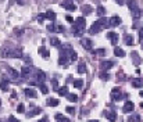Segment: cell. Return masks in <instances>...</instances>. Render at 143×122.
<instances>
[{"label":"cell","instance_id":"603a6c76","mask_svg":"<svg viewBox=\"0 0 143 122\" xmlns=\"http://www.w3.org/2000/svg\"><path fill=\"white\" fill-rule=\"evenodd\" d=\"M114 54H115V57H125L126 53L122 50L121 47H115V49H114Z\"/></svg>","mask_w":143,"mask_h":122},{"label":"cell","instance_id":"816d5d0a","mask_svg":"<svg viewBox=\"0 0 143 122\" xmlns=\"http://www.w3.org/2000/svg\"><path fill=\"white\" fill-rule=\"evenodd\" d=\"M114 2H117L118 4H124V0H114Z\"/></svg>","mask_w":143,"mask_h":122},{"label":"cell","instance_id":"8992f818","mask_svg":"<svg viewBox=\"0 0 143 122\" xmlns=\"http://www.w3.org/2000/svg\"><path fill=\"white\" fill-rule=\"evenodd\" d=\"M24 94H25L28 99H36V97H38V93H36V90L32 89V87H27L25 90H24Z\"/></svg>","mask_w":143,"mask_h":122},{"label":"cell","instance_id":"7bdbcfd3","mask_svg":"<svg viewBox=\"0 0 143 122\" xmlns=\"http://www.w3.org/2000/svg\"><path fill=\"white\" fill-rule=\"evenodd\" d=\"M51 83H53V87H54L56 90H58V82H57V79H53Z\"/></svg>","mask_w":143,"mask_h":122},{"label":"cell","instance_id":"7402d4cb","mask_svg":"<svg viewBox=\"0 0 143 122\" xmlns=\"http://www.w3.org/2000/svg\"><path fill=\"white\" fill-rule=\"evenodd\" d=\"M107 119L110 121V122H115V119H117V114H115V111H108L107 114Z\"/></svg>","mask_w":143,"mask_h":122},{"label":"cell","instance_id":"6da1fadb","mask_svg":"<svg viewBox=\"0 0 143 122\" xmlns=\"http://www.w3.org/2000/svg\"><path fill=\"white\" fill-rule=\"evenodd\" d=\"M85 25H86V21H85L83 17H78L72 24V33L74 36H82V33L85 32Z\"/></svg>","mask_w":143,"mask_h":122},{"label":"cell","instance_id":"7a4b0ae2","mask_svg":"<svg viewBox=\"0 0 143 122\" xmlns=\"http://www.w3.org/2000/svg\"><path fill=\"white\" fill-rule=\"evenodd\" d=\"M107 25H108V19L104 18V17H101V18H99V19H97V21L90 26V29H89V33H90V35L99 33L100 31L106 29V26H107Z\"/></svg>","mask_w":143,"mask_h":122},{"label":"cell","instance_id":"836d02e7","mask_svg":"<svg viewBox=\"0 0 143 122\" xmlns=\"http://www.w3.org/2000/svg\"><path fill=\"white\" fill-rule=\"evenodd\" d=\"M56 118H57V121H58V122H69L68 118H65L64 115H61V114H57Z\"/></svg>","mask_w":143,"mask_h":122},{"label":"cell","instance_id":"4dcf8cb0","mask_svg":"<svg viewBox=\"0 0 143 122\" xmlns=\"http://www.w3.org/2000/svg\"><path fill=\"white\" fill-rule=\"evenodd\" d=\"M85 71H86V65H85V63H81L78 65V74H85Z\"/></svg>","mask_w":143,"mask_h":122},{"label":"cell","instance_id":"9a60e30c","mask_svg":"<svg viewBox=\"0 0 143 122\" xmlns=\"http://www.w3.org/2000/svg\"><path fill=\"white\" fill-rule=\"evenodd\" d=\"M131 57H132V60H133V64H135V65H139V64L142 63L140 56H139L136 51H132V53H131Z\"/></svg>","mask_w":143,"mask_h":122},{"label":"cell","instance_id":"db71d44e","mask_svg":"<svg viewBox=\"0 0 143 122\" xmlns=\"http://www.w3.org/2000/svg\"><path fill=\"white\" fill-rule=\"evenodd\" d=\"M0 105H2V100H0Z\"/></svg>","mask_w":143,"mask_h":122},{"label":"cell","instance_id":"ee69618b","mask_svg":"<svg viewBox=\"0 0 143 122\" xmlns=\"http://www.w3.org/2000/svg\"><path fill=\"white\" fill-rule=\"evenodd\" d=\"M39 112H40V108H35L34 111H32L31 114H28V115H29V117H32V115H36V114H39Z\"/></svg>","mask_w":143,"mask_h":122},{"label":"cell","instance_id":"681fc988","mask_svg":"<svg viewBox=\"0 0 143 122\" xmlns=\"http://www.w3.org/2000/svg\"><path fill=\"white\" fill-rule=\"evenodd\" d=\"M9 122H18V121L15 119V118H14L13 115H11V117H9Z\"/></svg>","mask_w":143,"mask_h":122},{"label":"cell","instance_id":"7c38bea8","mask_svg":"<svg viewBox=\"0 0 143 122\" xmlns=\"http://www.w3.org/2000/svg\"><path fill=\"white\" fill-rule=\"evenodd\" d=\"M121 24V18L118 17V15H114V17H111L108 19V25L110 26H118Z\"/></svg>","mask_w":143,"mask_h":122},{"label":"cell","instance_id":"83f0119b","mask_svg":"<svg viewBox=\"0 0 143 122\" xmlns=\"http://www.w3.org/2000/svg\"><path fill=\"white\" fill-rule=\"evenodd\" d=\"M82 13H83L85 15H89V14L93 13V9H92L90 6H85V7H82Z\"/></svg>","mask_w":143,"mask_h":122},{"label":"cell","instance_id":"30bf717a","mask_svg":"<svg viewBox=\"0 0 143 122\" xmlns=\"http://www.w3.org/2000/svg\"><path fill=\"white\" fill-rule=\"evenodd\" d=\"M100 67H101V70H103V71H107V70H110V68L114 67V63L111 60H104V61H101V63H100Z\"/></svg>","mask_w":143,"mask_h":122},{"label":"cell","instance_id":"cb8c5ba5","mask_svg":"<svg viewBox=\"0 0 143 122\" xmlns=\"http://www.w3.org/2000/svg\"><path fill=\"white\" fill-rule=\"evenodd\" d=\"M99 76H100V79H101V80H104V82H107V80H110V74H108L107 71H101Z\"/></svg>","mask_w":143,"mask_h":122},{"label":"cell","instance_id":"ab89813d","mask_svg":"<svg viewBox=\"0 0 143 122\" xmlns=\"http://www.w3.org/2000/svg\"><path fill=\"white\" fill-rule=\"evenodd\" d=\"M17 111H18L20 114L25 112V105H24L22 103H21V104H18V107H17Z\"/></svg>","mask_w":143,"mask_h":122},{"label":"cell","instance_id":"f546056e","mask_svg":"<svg viewBox=\"0 0 143 122\" xmlns=\"http://www.w3.org/2000/svg\"><path fill=\"white\" fill-rule=\"evenodd\" d=\"M126 4H128L129 10H133V9H136V7H138V3L135 2V0H128V2H126Z\"/></svg>","mask_w":143,"mask_h":122},{"label":"cell","instance_id":"11a10c76","mask_svg":"<svg viewBox=\"0 0 143 122\" xmlns=\"http://www.w3.org/2000/svg\"><path fill=\"white\" fill-rule=\"evenodd\" d=\"M142 49H143V43H142Z\"/></svg>","mask_w":143,"mask_h":122},{"label":"cell","instance_id":"8fae6325","mask_svg":"<svg viewBox=\"0 0 143 122\" xmlns=\"http://www.w3.org/2000/svg\"><path fill=\"white\" fill-rule=\"evenodd\" d=\"M133 108H135V104L132 103V101L126 100V103H125V105H124V108H122V111H124L125 114H128V112H132Z\"/></svg>","mask_w":143,"mask_h":122},{"label":"cell","instance_id":"d4e9b609","mask_svg":"<svg viewBox=\"0 0 143 122\" xmlns=\"http://www.w3.org/2000/svg\"><path fill=\"white\" fill-rule=\"evenodd\" d=\"M67 99H68V101H71V103H76V101H78V96L74 94V93H68Z\"/></svg>","mask_w":143,"mask_h":122},{"label":"cell","instance_id":"44dd1931","mask_svg":"<svg viewBox=\"0 0 143 122\" xmlns=\"http://www.w3.org/2000/svg\"><path fill=\"white\" fill-rule=\"evenodd\" d=\"M36 79H38L39 83H44V80H46V74L42 72V71H39L38 75H36Z\"/></svg>","mask_w":143,"mask_h":122},{"label":"cell","instance_id":"f35d334b","mask_svg":"<svg viewBox=\"0 0 143 122\" xmlns=\"http://www.w3.org/2000/svg\"><path fill=\"white\" fill-rule=\"evenodd\" d=\"M65 111H67L69 115H74V114H75V107H71V105H69V107L65 108Z\"/></svg>","mask_w":143,"mask_h":122},{"label":"cell","instance_id":"52a82bcc","mask_svg":"<svg viewBox=\"0 0 143 122\" xmlns=\"http://www.w3.org/2000/svg\"><path fill=\"white\" fill-rule=\"evenodd\" d=\"M61 7H64V9H65V10H68V11H75V10H76V6H75L72 2H69V0H67V2H63V3H61Z\"/></svg>","mask_w":143,"mask_h":122},{"label":"cell","instance_id":"f6af8a7d","mask_svg":"<svg viewBox=\"0 0 143 122\" xmlns=\"http://www.w3.org/2000/svg\"><path fill=\"white\" fill-rule=\"evenodd\" d=\"M117 79H120V80H122V79H125V75L122 74V72H118L117 74Z\"/></svg>","mask_w":143,"mask_h":122},{"label":"cell","instance_id":"f5cc1de1","mask_svg":"<svg viewBox=\"0 0 143 122\" xmlns=\"http://www.w3.org/2000/svg\"><path fill=\"white\" fill-rule=\"evenodd\" d=\"M88 122H99L97 119H92V121H88Z\"/></svg>","mask_w":143,"mask_h":122},{"label":"cell","instance_id":"4316f807","mask_svg":"<svg viewBox=\"0 0 143 122\" xmlns=\"http://www.w3.org/2000/svg\"><path fill=\"white\" fill-rule=\"evenodd\" d=\"M57 93H58L60 96H67V94H68V86H63V87H60L58 90H57Z\"/></svg>","mask_w":143,"mask_h":122},{"label":"cell","instance_id":"f1b7e54d","mask_svg":"<svg viewBox=\"0 0 143 122\" xmlns=\"http://www.w3.org/2000/svg\"><path fill=\"white\" fill-rule=\"evenodd\" d=\"M50 43H51V46H54V47H61V42H60V39H57V38H51Z\"/></svg>","mask_w":143,"mask_h":122},{"label":"cell","instance_id":"60d3db41","mask_svg":"<svg viewBox=\"0 0 143 122\" xmlns=\"http://www.w3.org/2000/svg\"><path fill=\"white\" fill-rule=\"evenodd\" d=\"M47 31L49 32H57V26L54 25V24H50V25L47 26Z\"/></svg>","mask_w":143,"mask_h":122},{"label":"cell","instance_id":"d6a6232c","mask_svg":"<svg viewBox=\"0 0 143 122\" xmlns=\"http://www.w3.org/2000/svg\"><path fill=\"white\" fill-rule=\"evenodd\" d=\"M82 85H83V80L82 79H74V86L76 89H81V87H82Z\"/></svg>","mask_w":143,"mask_h":122},{"label":"cell","instance_id":"e0dca14e","mask_svg":"<svg viewBox=\"0 0 143 122\" xmlns=\"http://www.w3.org/2000/svg\"><path fill=\"white\" fill-rule=\"evenodd\" d=\"M39 54L43 57V58H49V56H50V53H49V50L44 46H42V47H39Z\"/></svg>","mask_w":143,"mask_h":122},{"label":"cell","instance_id":"4fadbf2b","mask_svg":"<svg viewBox=\"0 0 143 122\" xmlns=\"http://www.w3.org/2000/svg\"><path fill=\"white\" fill-rule=\"evenodd\" d=\"M107 38L110 39V42H111L114 46L118 43V33H115V32H107Z\"/></svg>","mask_w":143,"mask_h":122},{"label":"cell","instance_id":"484cf974","mask_svg":"<svg viewBox=\"0 0 143 122\" xmlns=\"http://www.w3.org/2000/svg\"><path fill=\"white\" fill-rule=\"evenodd\" d=\"M96 13H97V15L101 18V17H104V14H106V9H104L103 6H99V7L96 9Z\"/></svg>","mask_w":143,"mask_h":122},{"label":"cell","instance_id":"b9f144b4","mask_svg":"<svg viewBox=\"0 0 143 122\" xmlns=\"http://www.w3.org/2000/svg\"><path fill=\"white\" fill-rule=\"evenodd\" d=\"M44 19H46V14H39L38 15V21L39 22H43Z\"/></svg>","mask_w":143,"mask_h":122},{"label":"cell","instance_id":"ac0fdd59","mask_svg":"<svg viewBox=\"0 0 143 122\" xmlns=\"http://www.w3.org/2000/svg\"><path fill=\"white\" fill-rule=\"evenodd\" d=\"M56 17H57V15H56L54 11H51V10H47V11H46V18H47V19H50L51 22H54V21H56Z\"/></svg>","mask_w":143,"mask_h":122},{"label":"cell","instance_id":"1f68e13d","mask_svg":"<svg viewBox=\"0 0 143 122\" xmlns=\"http://www.w3.org/2000/svg\"><path fill=\"white\" fill-rule=\"evenodd\" d=\"M58 103H60V101L57 100V99H49V101H47V104L51 105V107H57V105H58Z\"/></svg>","mask_w":143,"mask_h":122},{"label":"cell","instance_id":"c3c4849f","mask_svg":"<svg viewBox=\"0 0 143 122\" xmlns=\"http://www.w3.org/2000/svg\"><path fill=\"white\" fill-rule=\"evenodd\" d=\"M65 19H67L68 22H71V24H74V21H75V19L71 17V15H67V17H65Z\"/></svg>","mask_w":143,"mask_h":122},{"label":"cell","instance_id":"d590c367","mask_svg":"<svg viewBox=\"0 0 143 122\" xmlns=\"http://www.w3.org/2000/svg\"><path fill=\"white\" fill-rule=\"evenodd\" d=\"M128 122H140V117L139 115H132L128 118Z\"/></svg>","mask_w":143,"mask_h":122},{"label":"cell","instance_id":"8d00e7d4","mask_svg":"<svg viewBox=\"0 0 143 122\" xmlns=\"http://www.w3.org/2000/svg\"><path fill=\"white\" fill-rule=\"evenodd\" d=\"M69 60H71V61H76V60H78V54H76L74 50H71V53H69Z\"/></svg>","mask_w":143,"mask_h":122},{"label":"cell","instance_id":"d6986e66","mask_svg":"<svg viewBox=\"0 0 143 122\" xmlns=\"http://www.w3.org/2000/svg\"><path fill=\"white\" fill-rule=\"evenodd\" d=\"M0 89H2L3 92H7L9 90V79H2L0 80Z\"/></svg>","mask_w":143,"mask_h":122},{"label":"cell","instance_id":"6f0895ef","mask_svg":"<svg viewBox=\"0 0 143 122\" xmlns=\"http://www.w3.org/2000/svg\"><path fill=\"white\" fill-rule=\"evenodd\" d=\"M57 122H58V121H57Z\"/></svg>","mask_w":143,"mask_h":122},{"label":"cell","instance_id":"f907efd6","mask_svg":"<svg viewBox=\"0 0 143 122\" xmlns=\"http://www.w3.org/2000/svg\"><path fill=\"white\" fill-rule=\"evenodd\" d=\"M38 122H49V119H47V118H42V119L38 121Z\"/></svg>","mask_w":143,"mask_h":122},{"label":"cell","instance_id":"277c9868","mask_svg":"<svg viewBox=\"0 0 143 122\" xmlns=\"http://www.w3.org/2000/svg\"><path fill=\"white\" fill-rule=\"evenodd\" d=\"M35 70L32 67H22V70H21V76L22 78H25V79H29V78H32V76H34L35 74Z\"/></svg>","mask_w":143,"mask_h":122},{"label":"cell","instance_id":"5b68a950","mask_svg":"<svg viewBox=\"0 0 143 122\" xmlns=\"http://www.w3.org/2000/svg\"><path fill=\"white\" fill-rule=\"evenodd\" d=\"M7 75H9L10 80H18L20 76H21L18 74V71H15L14 68H11V67H7Z\"/></svg>","mask_w":143,"mask_h":122},{"label":"cell","instance_id":"ba28073f","mask_svg":"<svg viewBox=\"0 0 143 122\" xmlns=\"http://www.w3.org/2000/svg\"><path fill=\"white\" fill-rule=\"evenodd\" d=\"M81 44H82V47H85V50H92V47H93V42L88 38H83L81 40Z\"/></svg>","mask_w":143,"mask_h":122},{"label":"cell","instance_id":"9f6ffc18","mask_svg":"<svg viewBox=\"0 0 143 122\" xmlns=\"http://www.w3.org/2000/svg\"><path fill=\"white\" fill-rule=\"evenodd\" d=\"M0 122H2V121H0Z\"/></svg>","mask_w":143,"mask_h":122},{"label":"cell","instance_id":"5bb4252c","mask_svg":"<svg viewBox=\"0 0 143 122\" xmlns=\"http://www.w3.org/2000/svg\"><path fill=\"white\" fill-rule=\"evenodd\" d=\"M131 14H132V18H133V19H139V18H140V15H142L140 7H136V9L131 10Z\"/></svg>","mask_w":143,"mask_h":122},{"label":"cell","instance_id":"74e56055","mask_svg":"<svg viewBox=\"0 0 143 122\" xmlns=\"http://www.w3.org/2000/svg\"><path fill=\"white\" fill-rule=\"evenodd\" d=\"M93 53H95L96 56H104L106 54V50H104V49H97V50H95Z\"/></svg>","mask_w":143,"mask_h":122},{"label":"cell","instance_id":"7dc6e473","mask_svg":"<svg viewBox=\"0 0 143 122\" xmlns=\"http://www.w3.org/2000/svg\"><path fill=\"white\" fill-rule=\"evenodd\" d=\"M139 40H142V42H143V26L140 28V31H139Z\"/></svg>","mask_w":143,"mask_h":122},{"label":"cell","instance_id":"3957f363","mask_svg":"<svg viewBox=\"0 0 143 122\" xmlns=\"http://www.w3.org/2000/svg\"><path fill=\"white\" fill-rule=\"evenodd\" d=\"M110 97H111L113 101H121L122 99H124V94L121 93L120 87H114L111 90V93H110Z\"/></svg>","mask_w":143,"mask_h":122},{"label":"cell","instance_id":"e575fe53","mask_svg":"<svg viewBox=\"0 0 143 122\" xmlns=\"http://www.w3.org/2000/svg\"><path fill=\"white\" fill-rule=\"evenodd\" d=\"M39 87H40V92H42L43 94H47V93H49V87H47L44 83H40V85H39Z\"/></svg>","mask_w":143,"mask_h":122},{"label":"cell","instance_id":"ffe728a7","mask_svg":"<svg viewBox=\"0 0 143 122\" xmlns=\"http://www.w3.org/2000/svg\"><path fill=\"white\" fill-rule=\"evenodd\" d=\"M124 42L126 46H132L133 44V36L132 35H125L124 36Z\"/></svg>","mask_w":143,"mask_h":122},{"label":"cell","instance_id":"2e32d148","mask_svg":"<svg viewBox=\"0 0 143 122\" xmlns=\"http://www.w3.org/2000/svg\"><path fill=\"white\" fill-rule=\"evenodd\" d=\"M131 83H132L133 87H138V89H140L143 86V82H142L140 78H132L131 79Z\"/></svg>","mask_w":143,"mask_h":122},{"label":"cell","instance_id":"bcb514c9","mask_svg":"<svg viewBox=\"0 0 143 122\" xmlns=\"http://www.w3.org/2000/svg\"><path fill=\"white\" fill-rule=\"evenodd\" d=\"M64 31H65V28H64L63 25H58V26H57V32H60V33H63Z\"/></svg>","mask_w":143,"mask_h":122},{"label":"cell","instance_id":"9c48e42d","mask_svg":"<svg viewBox=\"0 0 143 122\" xmlns=\"http://www.w3.org/2000/svg\"><path fill=\"white\" fill-rule=\"evenodd\" d=\"M4 56H7L9 58H21V57H22V51L21 50H11V51H9Z\"/></svg>","mask_w":143,"mask_h":122}]
</instances>
